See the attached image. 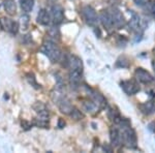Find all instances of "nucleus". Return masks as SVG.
Here are the masks:
<instances>
[{
  "mask_svg": "<svg viewBox=\"0 0 155 153\" xmlns=\"http://www.w3.org/2000/svg\"><path fill=\"white\" fill-rule=\"evenodd\" d=\"M41 53L44 55H46L53 63H56V62H58L59 60L61 59V56H62L61 50H60L59 47L56 45V42L50 41V39L49 41H46L41 45Z\"/></svg>",
  "mask_w": 155,
  "mask_h": 153,
  "instance_id": "obj_1",
  "label": "nucleus"
},
{
  "mask_svg": "<svg viewBox=\"0 0 155 153\" xmlns=\"http://www.w3.org/2000/svg\"><path fill=\"white\" fill-rule=\"evenodd\" d=\"M56 104H57V106H58L59 110L61 111V113H63V114L71 115L72 110H74V107L71 106V104L69 102V100L67 99L65 96H63L61 99H59Z\"/></svg>",
  "mask_w": 155,
  "mask_h": 153,
  "instance_id": "obj_10",
  "label": "nucleus"
},
{
  "mask_svg": "<svg viewBox=\"0 0 155 153\" xmlns=\"http://www.w3.org/2000/svg\"><path fill=\"white\" fill-rule=\"evenodd\" d=\"M152 12H153V15L155 17V3H153V7H152Z\"/></svg>",
  "mask_w": 155,
  "mask_h": 153,
  "instance_id": "obj_27",
  "label": "nucleus"
},
{
  "mask_svg": "<svg viewBox=\"0 0 155 153\" xmlns=\"http://www.w3.org/2000/svg\"><path fill=\"white\" fill-rule=\"evenodd\" d=\"M129 29L134 32H139L140 28H141V18H140L139 15L134 14L132 17L130 18V21H129Z\"/></svg>",
  "mask_w": 155,
  "mask_h": 153,
  "instance_id": "obj_14",
  "label": "nucleus"
},
{
  "mask_svg": "<svg viewBox=\"0 0 155 153\" xmlns=\"http://www.w3.org/2000/svg\"><path fill=\"white\" fill-rule=\"evenodd\" d=\"M28 24H29V17L27 15H24V16L21 17V26L24 30H26L28 28Z\"/></svg>",
  "mask_w": 155,
  "mask_h": 153,
  "instance_id": "obj_21",
  "label": "nucleus"
},
{
  "mask_svg": "<svg viewBox=\"0 0 155 153\" xmlns=\"http://www.w3.org/2000/svg\"><path fill=\"white\" fill-rule=\"evenodd\" d=\"M47 35L49 36L50 41L57 42L60 39V31L57 27H51V28H49L48 32H47Z\"/></svg>",
  "mask_w": 155,
  "mask_h": 153,
  "instance_id": "obj_17",
  "label": "nucleus"
},
{
  "mask_svg": "<svg viewBox=\"0 0 155 153\" xmlns=\"http://www.w3.org/2000/svg\"><path fill=\"white\" fill-rule=\"evenodd\" d=\"M117 66L119 67H128L129 65V62L125 57H122V58H119L117 60V63H116Z\"/></svg>",
  "mask_w": 155,
  "mask_h": 153,
  "instance_id": "obj_20",
  "label": "nucleus"
},
{
  "mask_svg": "<svg viewBox=\"0 0 155 153\" xmlns=\"http://www.w3.org/2000/svg\"><path fill=\"white\" fill-rule=\"evenodd\" d=\"M140 109H141L142 113L146 115H150V114H153L155 112V102L154 101H146L144 104L140 105Z\"/></svg>",
  "mask_w": 155,
  "mask_h": 153,
  "instance_id": "obj_15",
  "label": "nucleus"
},
{
  "mask_svg": "<svg viewBox=\"0 0 155 153\" xmlns=\"http://www.w3.org/2000/svg\"><path fill=\"white\" fill-rule=\"evenodd\" d=\"M82 14H83L84 20L89 26H96L97 22H98V17H97V14L93 7L89 5L84 6L83 9H82Z\"/></svg>",
  "mask_w": 155,
  "mask_h": 153,
  "instance_id": "obj_3",
  "label": "nucleus"
},
{
  "mask_svg": "<svg viewBox=\"0 0 155 153\" xmlns=\"http://www.w3.org/2000/svg\"><path fill=\"white\" fill-rule=\"evenodd\" d=\"M71 116L72 117H74V119H81V118H82V114H81V113H80V111H78V110L77 109H74V110H72V112H71Z\"/></svg>",
  "mask_w": 155,
  "mask_h": 153,
  "instance_id": "obj_23",
  "label": "nucleus"
},
{
  "mask_svg": "<svg viewBox=\"0 0 155 153\" xmlns=\"http://www.w3.org/2000/svg\"><path fill=\"white\" fill-rule=\"evenodd\" d=\"M0 25L3 30L9 32L12 34H16L19 30V24L16 21L8 18H1L0 19Z\"/></svg>",
  "mask_w": 155,
  "mask_h": 153,
  "instance_id": "obj_6",
  "label": "nucleus"
},
{
  "mask_svg": "<svg viewBox=\"0 0 155 153\" xmlns=\"http://www.w3.org/2000/svg\"><path fill=\"white\" fill-rule=\"evenodd\" d=\"M153 67H154V71H155V62L153 63Z\"/></svg>",
  "mask_w": 155,
  "mask_h": 153,
  "instance_id": "obj_28",
  "label": "nucleus"
},
{
  "mask_svg": "<svg viewBox=\"0 0 155 153\" xmlns=\"http://www.w3.org/2000/svg\"><path fill=\"white\" fill-rule=\"evenodd\" d=\"M112 19H113V23L115 26L118 29H121L125 26V18H124L123 14L117 8H114L113 12H112Z\"/></svg>",
  "mask_w": 155,
  "mask_h": 153,
  "instance_id": "obj_8",
  "label": "nucleus"
},
{
  "mask_svg": "<svg viewBox=\"0 0 155 153\" xmlns=\"http://www.w3.org/2000/svg\"><path fill=\"white\" fill-rule=\"evenodd\" d=\"M4 9L8 15H12L16 14L17 11V5H16V2L15 0H4Z\"/></svg>",
  "mask_w": 155,
  "mask_h": 153,
  "instance_id": "obj_16",
  "label": "nucleus"
},
{
  "mask_svg": "<svg viewBox=\"0 0 155 153\" xmlns=\"http://www.w3.org/2000/svg\"><path fill=\"white\" fill-rule=\"evenodd\" d=\"M104 149L106 150V151H107V152H112V148H111V147H109L107 145H104Z\"/></svg>",
  "mask_w": 155,
  "mask_h": 153,
  "instance_id": "obj_26",
  "label": "nucleus"
},
{
  "mask_svg": "<svg viewBox=\"0 0 155 153\" xmlns=\"http://www.w3.org/2000/svg\"><path fill=\"white\" fill-rule=\"evenodd\" d=\"M68 66H69V71L83 72V62H82V59L78 56L69 57Z\"/></svg>",
  "mask_w": 155,
  "mask_h": 153,
  "instance_id": "obj_11",
  "label": "nucleus"
},
{
  "mask_svg": "<svg viewBox=\"0 0 155 153\" xmlns=\"http://www.w3.org/2000/svg\"><path fill=\"white\" fill-rule=\"evenodd\" d=\"M134 76H136V79L137 81L143 83V84H150V83L154 81L153 76L142 67H137L136 72H134Z\"/></svg>",
  "mask_w": 155,
  "mask_h": 153,
  "instance_id": "obj_5",
  "label": "nucleus"
},
{
  "mask_svg": "<svg viewBox=\"0 0 155 153\" xmlns=\"http://www.w3.org/2000/svg\"><path fill=\"white\" fill-rule=\"evenodd\" d=\"M20 5L23 12H29L34 7V0H20Z\"/></svg>",
  "mask_w": 155,
  "mask_h": 153,
  "instance_id": "obj_18",
  "label": "nucleus"
},
{
  "mask_svg": "<svg viewBox=\"0 0 155 153\" xmlns=\"http://www.w3.org/2000/svg\"><path fill=\"white\" fill-rule=\"evenodd\" d=\"M64 125H65V122L63 121V120L60 118L59 119V122H58V127H60V128H62V127H64Z\"/></svg>",
  "mask_w": 155,
  "mask_h": 153,
  "instance_id": "obj_25",
  "label": "nucleus"
},
{
  "mask_svg": "<svg viewBox=\"0 0 155 153\" xmlns=\"http://www.w3.org/2000/svg\"><path fill=\"white\" fill-rule=\"evenodd\" d=\"M134 1L137 5H144V4L147 2V0H134Z\"/></svg>",
  "mask_w": 155,
  "mask_h": 153,
  "instance_id": "obj_24",
  "label": "nucleus"
},
{
  "mask_svg": "<svg viewBox=\"0 0 155 153\" xmlns=\"http://www.w3.org/2000/svg\"><path fill=\"white\" fill-rule=\"evenodd\" d=\"M97 108V105L94 101H85L84 102V109L86 112H93Z\"/></svg>",
  "mask_w": 155,
  "mask_h": 153,
  "instance_id": "obj_19",
  "label": "nucleus"
},
{
  "mask_svg": "<svg viewBox=\"0 0 155 153\" xmlns=\"http://www.w3.org/2000/svg\"><path fill=\"white\" fill-rule=\"evenodd\" d=\"M51 20L55 25H58L60 23H62L64 20V11L61 6L56 4L53 5L51 8Z\"/></svg>",
  "mask_w": 155,
  "mask_h": 153,
  "instance_id": "obj_7",
  "label": "nucleus"
},
{
  "mask_svg": "<svg viewBox=\"0 0 155 153\" xmlns=\"http://www.w3.org/2000/svg\"><path fill=\"white\" fill-rule=\"evenodd\" d=\"M110 139H111L112 146L118 147L119 145L121 144L122 135L117 128H112L110 130Z\"/></svg>",
  "mask_w": 155,
  "mask_h": 153,
  "instance_id": "obj_13",
  "label": "nucleus"
},
{
  "mask_svg": "<svg viewBox=\"0 0 155 153\" xmlns=\"http://www.w3.org/2000/svg\"><path fill=\"white\" fill-rule=\"evenodd\" d=\"M99 20H101L102 26L107 30H111L113 28L114 23H113V19H112V15L107 11L102 9L101 12V14H99Z\"/></svg>",
  "mask_w": 155,
  "mask_h": 153,
  "instance_id": "obj_9",
  "label": "nucleus"
},
{
  "mask_svg": "<svg viewBox=\"0 0 155 153\" xmlns=\"http://www.w3.org/2000/svg\"><path fill=\"white\" fill-rule=\"evenodd\" d=\"M51 14L45 8H41L39 11L38 15H37V23H39L41 25L47 26L51 23Z\"/></svg>",
  "mask_w": 155,
  "mask_h": 153,
  "instance_id": "obj_12",
  "label": "nucleus"
},
{
  "mask_svg": "<svg viewBox=\"0 0 155 153\" xmlns=\"http://www.w3.org/2000/svg\"><path fill=\"white\" fill-rule=\"evenodd\" d=\"M122 130V140L127 148H136L137 147V135L134 130L131 128L130 125H123Z\"/></svg>",
  "mask_w": 155,
  "mask_h": 153,
  "instance_id": "obj_2",
  "label": "nucleus"
},
{
  "mask_svg": "<svg viewBox=\"0 0 155 153\" xmlns=\"http://www.w3.org/2000/svg\"><path fill=\"white\" fill-rule=\"evenodd\" d=\"M27 80H28V82L30 83L31 85H33L35 88H38V85H37V83H36V80H35V78H34V76L32 74H27Z\"/></svg>",
  "mask_w": 155,
  "mask_h": 153,
  "instance_id": "obj_22",
  "label": "nucleus"
},
{
  "mask_svg": "<svg viewBox=\"0 0 155 153\" xmlns=\"http://www.w3.org/2000/svg\"><path fill=\"white\" fill-rule=\"evenodd\" d=\"M120 86L123 89V91L128 95H134L140 91L139 84L134 81V80H127V81H122L120 83Z\"/></svg>",
  "mask_w": 155,
  "mask_h": 153,
  "instance_id": "obj_4",
  "label": "nucleus"
}]
</instances>
